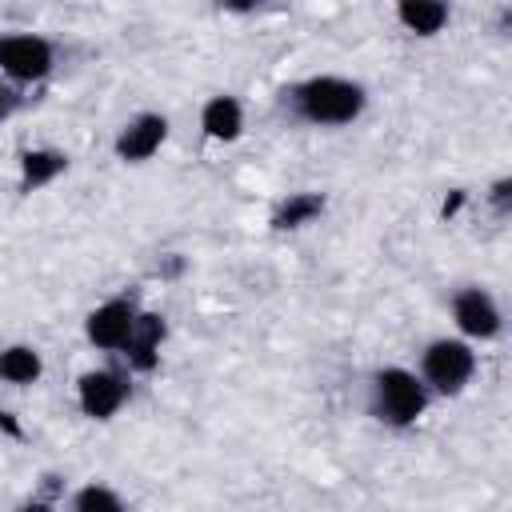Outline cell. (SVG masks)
Masks as SVG:
<instances>
[{"label": "cell", "instance_id": "obj_1", "mask_svg": "<svg viewBox=\"0 0 512 512\" xmlns=\"http://www.w3.org/2000/svg\"><path fill=\"white\" fill-rule=\"evenodd\" d=\"M284 96H292V108L312 124H352L364 112V88L340 76L304 80Z\"/></svg>", "mask_w": 512, "mask_h": 512}, {"label": "cell", "instance_id": "obj_19", "mask_svg": "<svg viewBox=\"0 0 512 512\" xmlns=\"http://www.w3.org/2000/svg\"><path fill=\"white\" fill-rule=\"evenodd\" d=\"M8 112H12V92H8L4 84H0V120H4Z\"/></svg>", "mask_w": 512, "mask_h": 512}, {"label": "cell", "instance_id": "obj_17", "mask_svg": "<svg viewBox=\"0 0 512 512\" xmlns=\"http://www.w3.org/2000/svg\"><path fill=\"white\" fill-rule=\"evenodd\" d=\"M460 204H464V192H452V196L444 200V216H452V212H456Z\"/></svg>", "mask_w": 512, "mask_h": 512}, {"label": "cell", "instance_id": "obj_15", "mask_svg": "<svg viewBox=\"0 0 512 512\" xmlns=\"http://www.w3.org/2000/svg\"><path fill=\"white\" fill-rule=\"evenodd\" d=\"M72 512H124V504H120V496H116L112 488L88 484V488H80V492H76Z\"/></svg>", "mask_w": 512, "mask_h": 512}, {"label": "cell", "instance_id": "obj_2", "mask_svg": "<svg viewBox=\"0 0 512 512\" xmlns=\"http://www.w3.org/2000/svg\"><path fill=\"white\" fill-rule=\"evenodd\" d=\"M424 408H428V392H424V384H420L412 372H404V368H384V372L376 376V416H380V420H388L392 428H404V424H412Z\"/></svg>", "mask_w": 512, "mask_h": 512}, {"label": "cell", "instance_id": "obj_6", "mask_svg": "<svg viewBox=\"0 0 512 512\" xmlns=\"http://www.w3.org/2000/svg\"><path fill=\"white\" fill-rule=\"evenodd\" d=\"M136 304L132 300H108V304H100L92 316H88V340L96 344V348H124L128 344V336H132V324H136Z\"/></svg>", "mask_w": 512, "mask_h": 512}, {"label": "cell", "instance_id": "obj_18", "mask_svg": "<svg viewBox=\"0 0 512 512\" xmlns=\"http://www.w3.org/2000/svg\"><path fill=\"white\" fill-rule=\"evenodd\" d=\"M0 428H4L8 436H20V424H16V420H12L8 412H0Z\"/></svg>", "mask_w": 512, "mask_h": 512}, {"label": "cell", "instance_id": "obj_7", "mask_svg": "<svg viewBox=\"0 0 512 512\" xmlns=\"http://www.w3.org/2000/svg\"><path fill=\"white\" fill-rule=\"evenodd\" d=\"M128 400V384L116 372H88L80 376V408L92 420H108Z\"/></svg>", "mask_w": 512, "mask_h": 512}, {"label": "cell", "instance_id": "obj_14", "mask_svg": "<svg viewBox=\"0 0 512 512\" xmlns=\"http://www.w3.org/2000/svg\"><path fill=\"white\" fill-rule=\"evenodd\" d=\"M36 376H40V356L32 348L16 344V348H4L0 352V380H8V384H32Z\"/></svg>", "mask_w": 512, "mask_h": 512}, {"label": "cell", "instance_id": "obj_13", "mask_svg": "<svg viewBox=\"0 0 512 512\" xmlns=\"http://www.w3.org/2000/svg\"><path fill=\"white\" fill-rule=\"evenodd\" d=\"M320 212H324V196H320V192H296V196H288V200L276 208L272 228H300V224L316 220Z\"/></svg>", "mask_w": 512, "mask_h": 512}, {"label": "cell", "instance_id": "obj_8", "mask_svg": "<svg viewBox=\"0 0 512 512\" xmlns=\"http://www.w3.org/2000/svg\"><path fill=\"white\" fill-rule=\"evenodd\" d=\"M168 136V120L164 116H136L120 136H116V156L120 160H148Z\"/></svg>", "mask_w": 512, "mask_h": 512}, {"label": "cell", "instance_id": "obj_11", "mask_svg": "<svg viewBox=\"0 0 512 512\" xmlns=\"http://www.w3.org/2000/svg\"><path fill=\"white\" fill-rule=\"evenodd\" d=\"M68 156L64 152H52V148H36V152H24L20 156V188L32 192V188H44L48 180H56L64 172Z\"/></svg>", "mask_w": 512, "mask_h": 512}, {"label": "cell", "instance_id": "obj_12", "mask_svg": "<svg viewBox=\"0 0 512 512\" xmlns=\"http://www.w3.org/2000/svg\"><path fill=\"white\" fill-rule=\"evenodd\" d=\"M396 16H400V24H404L408 32H416V36H432V32L444 28L448 8L436 4V0H404V4L396 8Z\"/></svg>", "mask_w": 512, "mask_h": 512}, {"label": "cell", "instance_id": "obj_10", "mask_svg": "<svg viewBox=\"0 0 512 512\" xmlns=\"http://www.w3.org/2000/svg\"><path fill=\"white\" fill-rule=\"evenodd\" d=\"M200 124L212 140H236L240 128H244V116H240V104L236 96H212L200 112Z\"/></svg>", "mask_w": 512, "mask_h": 512}, {"label": "cell", "instance_id": "obj_9", "mask_svg": "<svg viewBox=\"0 0 512 512\" xmlns=\"http://www.w3.org/2000/svg\"><path fill=\"white\" fill-rule=\"evenodd\" d=\"M160 340H164V316H156V312H140L136 324H132L128 344H124V356H128L136 368L148 372V368L156 364V348H160Z\"/></svg>", "mask_w": 512, "mask_h": 512}, {"label": "cell", "instance_id": "obj_20", "mask_svg": "<svg viewBox=\"0 0 512 512\" xmlns=\"http://www.w3.org/2000/svg\"><path fill=\"white\" fill-rule=\"evenodd\" d=\"M20 512H52V508H48V504H40V500H32V504H24Z\"/></svg>", "mask_w": 512, "mask_h": 512}, {"label": "cell", "instance_id": "obj_16", "mask_svg": "<svg viewBox=\"0 0 512 512\" xmlns=\"http://www.w3.org/2000/svg\"><path fill=\"white\" fill-rule=\"evenodd\" d=\"M508 200H512V180H496V188H492V204H496L500 212H508Z\"/></svg>", "mask_w": 512, "mask_h": 512}, {"label": "cell", "instance_id": "obj_5", "mask_svg": "<svg viewBox=\"0 0 512 512\" xmlns=\"http://www.w3.org/2000/svg\"><path fill=\"white\" fill-rule=\"evenodd\" d=\"M452 316H456V328L472 340H492L500 332V308L496 300L484 292V288H464L456 292L452 300Z\"/></svg>", "mask_w": 512, "mask_h": 512}, {"label": "cell", "instance_id": "obj_3", "mask_svg": "<svg viewBox=\"0 0 512 512\" xmlns=\"http://www.w3.org/2000/svg\"><path fill=\"white\" fill-rule=\"evenodd\" d=\"M472 372H476V352L464 340H436V344H428V352H424V380L436 392L456 396L472 380Z\"/></svg>", "mask_w": 512, "mask_h": 512}, {"label": "cell", "instance_id": "obj_4", "mask_svg": "<svg viewBox=\"0 0 512 512\" xmlns=\"http://www.w3.org/2000/svg\"><path fill=\"white\" fill-rule=\"evenodd\" d=\"M0 72L12 80H44L52 72V44L40 36H0Z\"/></svg>", "mask_w": 512, "mask_h": 512}]
</instances>
